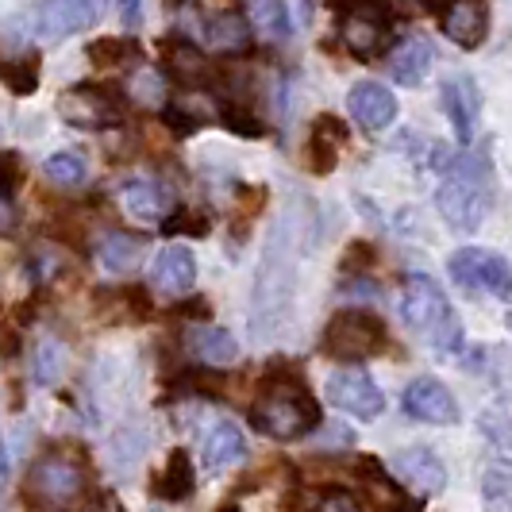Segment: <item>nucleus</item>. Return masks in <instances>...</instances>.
Returning <instances> with one entry per match:
<instances>
[{"mask_svg":"<svg viewBox=\"0 0 512 512\" xmlns=\"http://www.w3.org/2000/svg\"><path fill=\"white\" fill-rule=\"evenodd\" d=\"M247 416H251V424H255L262 436L282 439V443L316 432L320 420H324L320 401L312 397L305 378L301 374H289V370H278V374H270L262 382L255 405H251Z\"/></svg>","mask_w":512,"mask_h":512,"instance_id":"obj_1","label":"nucleus"},{"mask_svg":"<svg viewBox=\"0 0 512 512\" xmlns=\"http://www.w3.org/2000/svg\"><path fill=\"white\" fill-rule=\"evenodd\" d=\"M401 316H405V324L428 347H436L443 355H451V351L462 347L459 316H455V308L447 301V293L439 289L436 278H428L420 270L405 274V285H401Z\"/></svg>","mask_w":512,"mask_h":512,"instance_id":"obj_2","label":"nucleus"},{"mask_svg":"<svg viewBox=\"0 0 512 512\" xmlns=\"http://www.w3.org/2000/svg\"><path fill=\"white\" fill-rule=\"evenodd\" d=\"M436 205L455 231H478L489 212V158L482 154H459L455 166L439 185Z\"/></svg>","mask_w":512,"mask_h":512,"instance_id":"obj_3","label":"nucleus"},{"mask_svg":"<svg viewBox=\"0 0 512 512\" xmlns=\"http://www.w3.org/2000/svg\"><path fill=\"white\" fill-rule=\"evenodd\" d=\"M320 347L335 362H366L374 359L378 351H385V324L374 312L343 308V312H335L332 320H328Z\"/></svg>","mask_w":512,"mask_h":512,"instance_id":"obj_4","label":"nucleus"},{"mask_svg":"<svg viewBox=\"0 0 512 512\" xmlns=\"http://www.w3.org/2000/svg\"><path fill=\"white\" fill-rule=\"evenodd\" d=\"M24 493L39 509H70L85 497V466L66 455H39L27 470Z\"/></svg>","mask_w":512,"mask_h":512,"instance_id":"obj_5","label":"nucleus"},{"mask_svg":"<svg viewBox=\"0 0 512 512\" xmlns=\"http://www.w3.org/2000/svg\"><path fill=\"white\" fill-rule=\"evenodd\" d=\"M54 108H58V116H62L70 128H85V131L116 128L120 116H124L120 93H112L108 85H93V81L70 85V89L58 97Z\"/></svg>","mask_w":512,"mask_h":512,"instance_id":"obj_6","label":"nucleus"},{"mask_svg":"<svg viewBox=\"0 0 512 512\" xmlns=\"http://www.w3.org/2000/svg\"><path fill=\"white\" fill-rule=\"evenodd\" d=\"M339 43L362 62H374L389 47V8H382V4L347 8L339 20Z\"/></svg>","mask_w":512,"mask_h":512,"instance_id":"obj_7","label":"nucleus"},{"mask_svg":"<svg viewBox=\"0 0 512 512\" xmlns=\"http://www.w3.org/2000/svg\"><path fill=\"white\" fill-rule=\"evenodd\" d=\"M447 270L451 278L466 289H478V293H497V297H509V262L493 251H478V247H462L447 258Z\"/></svg>","mask_w":512,"mask_h":512,"instance_id":"obj_8","label":"nucleus"},{"mask_svg":"<svg viewBox=\"0 0 512 512\" xmlns=\"http://www.w3.org/2000/svg\"><path fill=\"white\" fill-rule=\"evenodd\" d=\"M443 97V108H447V120L455 128V139L462 147L474 143L478 135V120H482V89L470 74H451L439 89Z\"/></svg>","mask_w":512,"mask_h":512,"instance_id":"obj_9","label":"nucleus"},{"mask_svg":"<svg viewBox=\"0 0 512 512\" xmlns=\"http://www.w3.org/2000/svg\"><path fill=\"white\" fill-rule=\"evenodd\" d=\"M328 397H332L335 409L351 412L359 420H374L385 409L382 389L366 370H339V374H332L328 378Z\"/></svg>","mask_w":512,"mask_h":512,"instance_id":"obj_10","label":"nucleus"},{"mask_svg":"<svg viewBox=\"0 0 512 512\" xmlns=\"http://www.w3.org/2000/svg\"><path fill=\"white\" fill-rule=\"evenodd\" d=\"M101 16V4L93 0H47V4H35V27L47 43L58 39H70L77 31L93 24Z\"/></svg>","mask_w":512,"mask_h":512,"instance_id":"obj_11","label":"nucleus"},{"mask_svg":"<svg viewBox=\"0 0 512 512\" xmlns=\"http://www.w3.org/2000/svg\"><path fill=\"white\" fill-rule=\"evenodd\" d=\"M355 474L362 478L366 497L382 512H424V501H420V497H409L405 489H397V482L389 478V470L382 466L378 455H362V459L355 462Z\"/></svg>","mask_w":512,"mask_h":512,"instance_id":"obj_12","label":"nucleus"},{"mask_svg":"<svg viewBox=\"0 0 512 512\" xmlns=\"http://www.w3.org/2000/svg\"><path fill=\"white\" fill-rule=\"evenodd\" d=\"M393 470H397V478L405 486L420 493V501L447 489V470L436 459V451H428V447H405V451H397L393 455Z\"/></svg>","mask_w":512,"mask_h":512,"instance_id":"obj_13","label":"nucleus"},{"mask_svg":"<svg viewBox=\"0 0 512 512\" xmlns=\"http://www.w3.org/2000/svg\"><path fill=\"white\" fill-rule=\"evenodd\" d=\"M405 412L412 420H424V424H455L459 420V405L451 397V389L439 382V378H416L405 389Z\"/></svg>","mask_w":512,"mask_h":512,"instance_id":"obj_14","label":"nucleus"},{"mask_svg":"<svg viewBox=\"0 0 512 512\" xmlns=\"http://www.w3.org/2000/svg\"><path fill=\"white\" fill-rule=\"evenodd\" d=\"M439 12V24H443V35L462 47V51H474L482 47L489 35V8L486 4H447V8H432Z\"/></svg>","mask_w":512,"mask_h":512,"instance_id":"obj_15","label":"nucleus"},{"mask_svg":"<svg viewBox=\"0 0 512 512\" xmlns=\"http://www.w3.org/2000/svg\"><path fill=\"white\" fill-rule=\"evenodd\" d=\"M347 143V128L335 120V116H316L312 120V131H308V143H305V166L316 174V178H324V174H332L335 166H339V147Z\"/></svg>","mask_w":512,"mask_h":512,"instance_id":"obj_16","label":"nucleus"},{"mask_svg":"<svg viewBox=\"0 0 512 512\" xmlns=\"http://www.w3.org/2000/svg\"><path fill=\"white\" fill-rule=\"evenodd\" d=\"M347 108H351V116L366 131H382L397 120V97L385 85H378V81H359L347 93Z\"/></svg>","mask_w":512,"mask_h":512,"instance_id":"obj_17","label":"nucleus"},{"mask_svg":"<svg viewBox=\"0 0 512 512\" xmlns=\"http://www.w3.org/2000/svg\"><path fill=\"white\" fill-rule=\"evenodd\" d=\"M151 282H154V289H162V293H170V297L189 293L193 282H197V258H193V251L181 247V243L162 247V255L154 258V266H151Z\"/></svg>","mask_w":512,"mask_h":512,"instance_id":"obj_18","label":"nucleus"},{"mask_svg":"<svg viewBox=\"0 0 512 512\" xmlns=\"http://www.w3.org/2000/svg\"><path fill=\"white\" fill-rule=\"evenodd\" d=\"M162 54H166V74L178 89H205L208 85L212 66L197 47H189L185 39H178V43L170 39V43H162Z\"/></svg>","mask_w":512,"mask_h":512,"instance_id":"obj_19","label":"nucleus"},{"mask_svg":"<svg viewBox=\"0 0 512 512\" xmlns=\"http://www.w3.org/2000/svg\"><path fill=\"white\" fill-rule=\"evenodd\" d=\"M205 39L216 51H243L251 43V24H247L243 8H208Z\"/></svg>","mask_w":512,"mask_h":512,"instance_id":"obj_20","label":"nucleus"},{"mask_svg":"<svg viewBox=\"0 0 512 512\" xmlns=\"http://www.w3.org/2000/svg\"><path fill=\"white\" fill-rule=\"evenodd\" d=\"M436 66V47L428 39H405L389 54V74L397 85H420Z\"/></svg>","mask_w":512,"mask_h":512,"instance_id":"obj_21","label":"nucleus"},{"mask_svg":"<svg viewBox=\"0 0 512 512\" xmlns=\"http://www.w3.org/2000/svg\"><path fill=\"white\" fill-rule=\"evenodd\" d=\"M243 459H247V439L239 432V424L220 420L205 436V466L212 474H220V470H228V466H235V462Z\"/></svg>","mask_w":512,"mask_h":512,"instance_id":"obj_22","label":"nucleus"},{"mask_svg":"<svg viewBox=\"0 0 512 512\" xmlns=\"http://www.w3.org/2000/svg\"><path fill=\"white\" fill-rule=\"evenodd\" d=\"M189 351H193L197 362H205L208 370H224V366L239 359V343H235V335L228 328H193Z\"/></svg>","mask_w":512,"mask_h":512,"instance_id":"obj_23","label":"nucleus"},{"mask_svg":"<svg viewBox=\"0 0 512 512\" xmlns=\"http://www.w3.org/2000/svg\"><path fill=\"white\" fill-rule=\"evenodd\" d=\"M193 489H197V470H193L189 451H181L178 447V451H170L166 470L154 478V493H158L162 501H189Z\"/></svg>","mask_w":512,"mask_h":512,"instance_id":"obj_24","label":"nucleus"},{"mask_svg":"<svg viewBox=\"0 0 512 512\" xmlns=\"http://www.w3.org/2000/svg\"><path fill=\"white\" fill-rule=\"evenodd\" d=\"M143 251H147V235L139 231H108L101 243V262L116 274H131L139 262H143Z\"/></svg>","mask_w":512,"mask_h":512,"instance_id":"obj_25","label":"nucleus"},{"mask_svg":"<svg viewBox=\"0 0 512 512\" xmlns=\"http://www.w3.org/2000/svg\"><path fill=\"white\" fill-rule=\"evenodd\" d=\"M120 201L128 208L131 216H143V220H158L162 212H166V189L158 185L154 178H131L124 181V189H120Z\"/></svg>","mask_w":512,"mask_h":512,"instance_id":"obj_26","label":"nucleus"},{"mask_svg":"<svg viewBox=\"0 0 512 512\" xmlns=\"http://www.w3.org/2000/svg\"><path fill=\"white\" fill-rule=\"evenodd\" d=\"M243 16H247V24L251 31H266L270 39H285V35H293V12H289V4L282 0H270V4H247L243 8Z\"/></svg>","mask_w":512,"mask_h":512,"instance_id":"obj_27","label":"nucleus"},{"mask_svg":"<svg viewBox=\"0 0 512 512\" xmlns=\"http://www.w3.org/2000/svg\"><path fill=\"white\" fill-rule=\"evenodd\" d=\"M0 81L12 97H31L39 89V58L27 54V58H4L0 62Z\"/></svg>","mask_w":512,"mask_h":512,"instance_id":"obj_28","label":"nucleus"},{"mask_svg":"<svg viewBox=\"0 0 512 512\" xmlns=\"http://www.w3.org/2000/svg\"><path fill=\"white\" fill-rule=\"evenodd\" d=\"M85 54H89L93 66H120V62H128V58L139 54V43H135V39L104 35V39H93V43L85 47Z\"/></svg>","mask_w":512,"mask_h":512,"instance_id":"obj_29","label":"nucleus"},{"mask_svg":"<svg viewBox=\"0 0 512 512\" xmlns=\"http://www.w3.org/2000/svg\"><path fill=\"white\" fill-rule=\"evenodd\" d=\"M85 158L77 151H58L47 158V166H43V174L54 181V185H77V181H85Z\"/></svg>","mask_w":512,"mask_h":512,"instance_id":"obj_30","label":"nucleus"},{"mask_svg":"<svg viewBox=\"0 0 512 512\" xmlns=\"http://www.w3.org/2000/svg\"><path fill=\"white\" fill-rule=\"evenodd\" d=\"M220 108V120H224V128L235 131V135H247V139H258L262 135V124H258V116L251 112V104H239V101H216Z\"/></svg>","mask_w":512,"mask_h":512,"instance_id":"obj_31","label":"nucleus"},{"mask_svg":"<svg viewBox=\"0 0 512 512\" xmlns=\"http://www.w3.org/2000/svg\"><path fill=\"white\" fill-rule=\"evenodd\" d=\"M62 366H66V347L62 343H39V355H35V382L39 385H54L62 378Z\"/></svg>","mask_w":512,"mask_h":512,"instance_id":"obj_32","label":"nucleus"},{"mask_svg":"<svg viewBox=\"0 0 512 512\" xmlns=\"http://www.w3.org/2000/svg\"><path fill=\"white\" fill-rule=\"evenodd\" d=\"M162 228L170 231H181V235H208L212 228V220H208V212H178V216H170V220H162Z\"/></svg>","mask_w":512,"mask_h":512,"instance_id":"obj_33","label":"nucleus"},{"mask_svg":"<svg viewBox=\"0 0 512 512\" xmlns=\"http://www.w3.org/2000/svg\"><path fill=\"white\" fill-rule=\"evenodd\" d=\"M316 512H366L347 493V489H328V493H316Z\"/></svg>","mask_w":512,"mask_h":512,"instance_id":"obj_34","label":"nucleus"},{"mask_svg":"<svg viewBox=\"0 0 512 512\" xmlns=\"http://www.w3.org/2000/svg\"><path fill=\"white\" fill-rule=\"evenodd\" d=\"M131 89H135V97H139V101L158 104L162 101V74H158V70H143V74H135Z\"/></svg>","mask_w":512,"mask_h":512,"instance_id":"obj_35","label":"nucleus"},{"mask_svg":"<svg viewBox=\"0 0 512 512\" xmlns=\"http://www.w3.org/2000/svg\"><path fill=\"white\" fill-rule=\"evenodd\" d=\"M20 174H24V166H20L16 151H0V197H12Z\"/></svg>","mask_w":512,"mask_h":512,"instance_id":"obj_36","label":"nucleus"},{"mask_svg":"<svg viewBox=\"0 0 512 512\" xmlns=\"http://www.w3.org/2000/svg\"><path fill=\"white\" fill-rule=\"evenodd\" d=\"M162 116H166V124H170V128L178 131V135H189V131H197V128H201V124H205L201 116H193V112H185V108H178V104H170V108H166Z\"/></svg>","mask_w":512,"mask_h":512,"instance_id":"obj_37","label":"nucleus"},{"mask_svg":"<svg viewBox=\"0 0 512 512\" xmlns=\"http://www.w3.org/2000/svg\"><path fill=\"white\" fill-rule=\"evenodd\" d=\"M81 512H128V509H124V505H120V501H116L108 489H101V493H93V497L85 501V509H81Z\"/></svg>","mask_w":512,"mask_h":512,"instance_id":"obj_38","label":"nucleus"},{"mask_svg":"<svg viewBox=\"0 0 512 512\" xmlns=\"http://www.w3.org/2000/svg\"><path fill=\"white\" fill-rule=\"evenodd\" d=\"M20 228V212L12 205V197H0V235H12Z\"/></svg>","mask_w":512,"mask_h":512,"instance_id":"obj_39","label":"nucleus"},{"mask_svg":"<svg viewBox=\"0 0 512 512\" xmlns=\"http://www.w3.org/2000/svg\"><path fill=\"white\" fill-rule=\"evenodd\" d=\"M370 255H374V251H370V247H362V243H355V247H351V255L343 258V274H355V266H366V262H370Z\"/></svg>","mask_w":512,"mask_h":512,"instance_id":"obj_40","label":"nucleus"},{"mask_svg":"<svg viewBox=\"0 0 512 512\" xmlns=\"http://www.w3.org/2000/svg\"><path fill=\"white\" fill-rule=\"evenodd\" d=\"M120 12H124V20L135 27V20H139V12H143V8H139V4H120Z\"/></svg>","mask_w":512,"mask_h":512,"instance_id":"obj_41","label":"nucleus"},{"mask_svg":"<svg viewBox=\"0 0 512 512\" xmlns=\"http://www.w3.org/2000/svg\"><path fill=\"white\" fill-rule=\"evenodd\" d=\"M8 478V451H4V436H0V482Z\"/></svg>","mask_w":512,"mask_h":512,"instance_id":"obj_42","label":"nucleus"}]
</instances>
